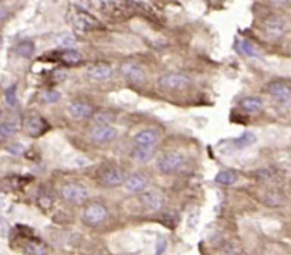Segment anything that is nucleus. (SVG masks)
I'll list each match as a JSON object with an SVG mask.
<instances>
[{
    "label": "nucleus",
    "mask_w": 291,
    "mask_h": 255,
    "mask_svg": "<svg viewBox=\"0 0 291 255\" xmlns=\"http://www.w3.org/2000/svg\"><path fill=\"white\" fill-rule=\"evenodd\" d=\"M191 84L192 80L186 74H181V73H171L158 78V86L165 91H181L188 88Z\"/></svg>",
    "instance_id": "f257e3e1"
},
{
    "label": "nucleus",
    "mask_w": 291,
    "mask_h": 255,
    "mask_svg": "<svg viewBox=\"0 0 291 255\" xmlns=\"http://www.w3.org/2000/svg\"><path fill=\"white\" fill-rule=\"evenodd\" d=\"M108 217L107 207H104L102 204L93 203L90 206H87L83 212V221L90 225V227H96L102 224Z\"/></svg>",
    "instance_id": "f03ea898"
},
{
    "label": "nucleus",
    "mask_w": 291,
    "mask_h": 255,
    "mask_svg": "<svg viewBox=\"0 0 291 255\" xmlns=\"http://www.w3.org/2000/svg\"><path fill=\"white\" fill-rule=\"evenodd\" d=\"M185 165L184 155L178 153V152H169L162 155L158 160V169L161 170L165 174H171L178 170H181Z\"/></svg>",
    "instance_id": "7ed1b4c3"
},
{
    "label": "nucleus",
    "mask_w": 291,
    "mask_h": 255,
    "mask_svg": "<svg viewBox=\"0 0 291 255\" xmlns=\"http://www.w3.org/2000/svg\"><path fill=\"white\" fill-rule=\"evenodd\" d=\"M61 197L65 202L74 203V204H81L90 197V191L83 184L78 183H70L64 184L61 187Z\"/></svg>",
    "instance_id": "20e7f679"
},
{
    "label": "nucleus",
    "mask_w": 291,
    "mask_h": 255,
    "mask_svg": "<svg viewBox=\"0 0 291 255\" xmlns=\"http://www.w3.org/2000/svg\"><path fill=\"white\" fill-rule=\"evenodd\" d=\"M117 135H118V130L112 125H97L90 132L91 140L98 145H105V143L112 142L117 138Z\"/></svg>",
    "instance_id": "39448f33"
},
{
    "label": "nucleus",
    "mask_w": 291,
    "mask_h": 255,
    "mask_svg": "<svg viewBox=\"0 0 291 255\" xmlns=\"http://www.w3.org/2000/svg\"><path fill=\"white\" fill-rule=\"evenodd\" d=\"M122 77L132 84H142L145 81V71L140 64L134 61H127L121 65Z\"/></svg>",
    "instance_id": "423d86ee"
},
{
    "label": "nucleus",
    "mask_w": 291,
    "mask_h": 255,
    "mask_svg": "<svg viewBox=\"0 0 291 255\" xmlns=\"http://www.w3.org/2000/svg\"><path fill=\"white\" fill-rule=\"evenodd\" d=\"M125 173L124 170L119 169L117 166H109L107 169L102 170L101 173V183L105 187H117L125 183Z\"/></svg>",
    "instance_id": "0eeeda50"
},
{
    "label": "nucleus",
    "mask_w": 291,
    "mask_h": 255,
    "mask_svg": "<svg viewBox=\"0 0 291 255\" xmlns=\"http://www.w3.org/2000/svg\"><path fill=\"white\" fill-rule=\"evenodd\" d=\"M159 139H161V135H159L158 130H155V129H142L141 132H138L135 135L134 140H135L137 146L155 148L158 145Z\"/></svg>",
    "instance_id": "6e6552de"
},
{
    "label": "nucleus",
    "mask_w": 291,
    "mask_h": 255,
    "mask_svg": "<svg viewBox=\"0 0 291 255\" xmlns=\"http://www.w3.org/2000/svg\"><path fill=\"white\" fill-rule=\"evenodd\" d=\"M141 202H142V204L148 210H151V212H159V210H162L163 204H165V199H163V196H162L159 191L148 190L145 191V193H142Z\"/></svg>",
    "instance_id": "1a4fd4ad"
},
{
    "label": "nucleus",
    "mask_w": 291,
    "mask_h": 255,
    "mask_svg": "<svg viewBox=\"0 0 291 255\" xmlns=\"http://www.w3.org/2000/svg\"><path fill=\"white\" fill-rule=\"evenodd\" d=\"M23 128L30 136H39L46 130L47 124L39 115H30L23 121Z\"/></svg>",
    "instance_id": "9d476101"
},
{
    "label": "nucleus",
    "mask_w": 291,
    "mask_h": 255,
    "mask_svg": "<svg viewBox=\"0 0 291 255\" xmlns=\"http://www.w3.org/2000/svg\"><path fill=\"white\" fill-rule=\"evenodd\" d=\"M263 32L270 40L279 39L284 33V24L279 17H269L263 23Z\"/></svg>",
    "instance_id": "9b49d317"
},
{
    "label": "nucleus",
    "mask_w": 291,
    "mask_h": 255,
    "mask_svg": "<svg viewBox=\"0 0 291 255\" xmlns=\"http://www.w3.org/2000/svg\"><path fill=\"white\" fill-rule=\"evenodd\" d=\"M67 111L73 119H87L93 115V106L84 101H73L68 105Z\"/></svg>",
    "instance_id": "f8f14e48"
},
{
    "label": "nucleus",
    "mask_w": 291,
    "mask_h": 255,
    "mask_svg": "<svg viewBox=\"0 0 291 255\" xmlns=\"http://www.w3.org/2000/svg\"><path fill=\"white\" fill-rule=\"evenodd\" d=\"M124 186L127 190L132 191V193H141L148 187V179L141 173H132L125 179Z\"/></svg>",
    "instance_id": "ddd939ff"
},
{
    "label": "nucleus",
    "mask_w": 291,
    "mask_h": 255,
    "mask_svg": "<svg viewBox=\"0 0 291 255\" xmlns=\"http://www.w3.org/2000/svg\"><path fill=\"white\" fill-rule=\"evenodd\" d=\"M269 92L273 98H276L279 102H289L291 101V89L289 85L284 83H271L269 85Z\"/></svg>",
    "instance_id": "4468645a"
},
{
    "label": "nucleus",
    "mask_w": 291,
    "mask_h": 255,
    "mask_svg": "<svg viewBox=\"0 0 291 255\" xmlns=\"http://www.w3.org/2000/svg\"><path fill=\"white\" fill-rule=\"evenodd\" d=\"M87 75L94 81H105L112 75V68L108 64H94L88 67Z\"/></svg>",
    "instance_id": "2eb2a0df"
},
{
    "label": "nucleus",
    "mask_w": 291,
    "mask_h": 255,
    "mask_svg": "<svg viewBox=\"0 0 291 255\" xmlns=\"http://www.w3.org/2000/svg\"><path fill=\"white\" fill-rule=\"evenodd\" d=\"M240 108L247 114H259L263 109V101L259 96H244L240 101Z\"/></svg>",
    "instance_id": "dca6fc26"
},
{
    "label": "nucleus",
    "mask_w": 291,
    "mask_h": 255,
    "mask_svg": "<svg viewBox=\"0 0 291 255\" xmlns=\"http://www.w3.org/2000/svg\"><path fill=\"white\" fill-rule=\"evenodd\" d=\"M155 156V148H146V146H138L132 152V159L138 163H146Z\"/></svg>",
    "instance_id": "f3484780"
},
{
    "label": "nucleus",
    "mask_w": 291,
    "mask_h": 255,
    "mask_svg": "<svg viewBox=\"0 0 291 255\" xmlns=\"http://www.w3.org/2000/svg\"><path fill=\"white\" fill-rule=\"evenodd\" d=\"M236 50L242 55L244 57H250V58H254V57H259V50L257 47L253 44V42H247V40H239L236 42Z\"/></svg>",
    "instance_id": "a211bd4d"
},
{
    "label": "nucleus",
    "mask_w": 291,
    "mask_h": 255,
    "mask_svg": "<svg viewBox=\"0 0 291 255\" xmlns=\"http://www.w3.org/2000/svg\"><path fill=\"white\" fill-rule=\"evenodd\" d=\"M76 24L81 30H91L94 26H98V21L93 16L87 14L84 11H80L76 16Z\"/></svg>",
    "instance_id": "6ab92c4d"
},
{
    "label": "nucleus",
    "mask_w": 291,
    "mask_h": 255,
    "mask_svg": "<svg viewBox=\"0 0 291 255\" xmlns=\"http://www.w3.org/2000/svg\"><path fill=\"white\" fill-rule=\"evenodd\" d=\"M215 181L222 186H232L238 181V174L233 170H222L216 174Z\"/></svg>",
    "instance_id": "aec40b11"
},
{
    "label": "nucleus",
    "mask_w": 291,
    "mask_h": 255,
    "mask_svg": "<svg viewBox=\"0 0 291 255\" xmlns=\"http://www.w3.org/2000/svg\"><path fill=\"white\" fill-rule=\"evenodd\" d=\"M257 142V136L253 133V132H244L242 136H239L236 140H235V146L236 148H248L251 145H254Z\"/></svg>",
    "instance_id": "412c9836"
},
{
    "label": "nucleus",
    "mask_w": 291,
    "mask_h": 255,
    "mask_svg": "<svg viewBox=\"0 0 291 255\" xmlns=\"http://www.w3.org/2000/svg\"><path fill=\"white\" fill-rule=\"evenodd\" d=\"M60 58H61V61H64L68 65H74V64H78L81 61V54L73 48H65L64 51L60 54Z\"/></svg>",
    "instance_id": "4be33fe9"
},
{
    "label": "nucleus",
    "mask_w": 291,
    "mask_h": 255,
    "mask_svg": "<svg viewBox=\"0 0 291 255\" xmlns=\"http://www.w3.org/2000/svg\"><path fill=\"white\" fill-rule=\"evenodd\" d=\"M17 54L20 55V57H24V58H27V57H32L33 53H34V50H36V45H34V42H30V40H26V42H22L19 45H17Z\"/></svg>",
    "instance_id": "5701e85b"
},
{
    "label": "nucleus",
    "mask_w": 291,
    "mask_h": 255,
    "mask_svg": "<svg viewBox=\"0 0 291 255\" xmlns=\"http://www.w3.org/2000/svg\"><path fill=\"white\" fill-rule=\"evenodd\" d=\"M17 132V125L11 121L3 122L0 125V136L3 139H9L11 136H14V133Z\"/></svg>",
    "instance_id": "b1692460"
},
{
    "label": "nucleus",
    "mask_w": 291,
    "mask_h": 255,
    "mask_svg": "<svg viewBox=\"0 0 291 255\" xmlns=\"http://www.w3.org/2000/svg\"><path fill=\"white\" fill-rule=\"evenodd\" d=\"M242 254V247L238 244V243H227L222 251H220V255H240Z\"/></svg>",
    "instance_id": "393cba45"
},
{
    "label": "nucleus",
    "mask_w": 291,
    "mask_h": 255,
    "mask_svg": "<svg viewBox=\"0 0 291 255\" xmlns=\"http://www.w3.org/2000/svg\"><path fill=\"white\" fill-rule=\"evenodd\" d=\"M94 122L97 125H111L112 122V117L107 114V112H98L94 115Z\"/></svg>",
    "instance_id": "a878e982"
},
{
    "label": "nucleus",
    "mask_w": 291,
    "mask_h": 255,
    "mask_svg": "<svg viewBox=\"0 0 291 255\" xmlns=\"http://www.w3.org/2000/svg\"><path fill=\"white\" fill-rule=\"evenodd\" d=\"M4 98H6V102H7L10 106L17 105V96H16V86H14V85L10 86V88L6 91Z\"/></svg>",
    "instance_id": "bb28decb"
},
{
    "label": "nucleus",
    "mask_w": 291,
    "mask_h": 255,
    "mask_svg": "<svg viewBox=\"0 0 291 255\" xmlns=\"http://www.w3.org/2000/svg\"><path fill=\"white\" fill-rule=\"evenodd\" d=\"M60 98H61V94L58 91H46L43 95V99L48 104H54V102L60 101Z\"/></svg>",
    "instance_id": "cd10ccee"
},
{
    "label": "nucleus",
    "mask_w": 291,
    "mask_h": 255,
    "mask_svg": "<svg viewBox=\"0 0 291 255\" xmlns=\"http://www.w3.org/2000/svg\"><path fill=\"white\" fill-rule=\"evenodd\" d=\"M166 240L165 238H158V241H156V248H155V254L156 255H162L165 253V250H166Z\"/></svg>",
    "instance_id": "c85d7f7f"
},
{
    "label": "nucleus",
    "mask_w": 291,
    "mask_h": 255,
    "mask_svg": "<svg viewBox=\"0 0 291 255\" xmlns=\"http://www.w3.org/2000/svg\"><path fill=\"white\" fill-rule=\"evenodd\" d=\"M27 251L33 255H44L46 254V250H44V247L42 245H37V244H32L29 248H27Z\"/></svg>",
    "instance_id": "c756f323"
},
{
    "label": "nucleus",
    "mask_w": 291,
    "mask_h": 255,
    "mask_svg": "<svg viewBox=\"0 0 291 255\" xmlns=\"http://www.w3.org/2000/svg\"><path fill=\"white\" fill-rule=\"evenodd\" d=\"M58 42H60L63 47H70V45H73V44L76 42V40H74L73 36H63V37H60Z\"/></svg>",
    "instance_id": "7c9ffc66"
},
{
    "label": "nucleus",
    "mask_w": 291,
    "mask_h": 255,
    "mask_svg": "<svg viewBox=\"0 0 291 255\" xmlns=\"http://www.w3.org/2000/svg\"><path fill=\"white\" fill-rule=\"evenodd\" d=\"M65 78H67V73H65L64 70H55V71H54V80H57V81H64Z\"/></svg>",
    "instance_id": "2f4dec72"
},
{
    "label": "nucleus",
    "mask_w": 291,
    "mask_h": 255,
    "mask_svg": "<svg viewBox=\"0 0 291 255\" xmlns=\"http://www.w3.org/2000/svg\"><path fill=\"white\" fill-rule=\"evenodd\" d=\"M23 150H24V149H23L22 145H11L10 148H9V152L13 153V155H20Z\"/></svg>",
    "instance_id": "473e14b6"
},
{
    "label": "nucleus",
    "mask_w": 291,
    "mask_h": 255,
    "mask_svg": "<svg viewBox=\"0 0 291 255\" xmlns=\"http://www.w3.org/2000/svg\"><path fill=\"white\" fill-rule=\"evenodd\" d=\"M270 3H273V4H286L289 0H269Z\"/></svg>",
    "instance_id": "72a5a7b5"
},
{
    "label": "nucleus",
    "mask_w": 291,
    "mask_h": 255,
    "mask_svg": "<svg viewBox=\"0 0 291 255\" xmlns=\"http://www.w3.org/2000/svg\"><path fill=\"white\" fill-rule=\"evenodd\" d=\"M102 3H105V4H112V3H115L117 0H101Z\"/></svg>",
    "instance_id": "f704fd0d"
},
{
    "label": "nucleus",
    "mask_w": 291,
    "mask_h": 255,
    "mask_svg": "<svg viewBox=\"0 0 291 255\" xmlns=\"http://www.w3.org/2000/svg\"><path fill=\"white\" fill-rule=\"evenodd\" d=\"M132 1H135V3H140V1H142V0H132Z\"/></svg>",
    "instance_id": "c9c22d12"
}]
</instances>
